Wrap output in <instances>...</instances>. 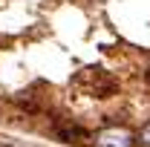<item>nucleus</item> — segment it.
I'll use <instances>...</instances> for the list:
<instances>
[{
    "mask_svg": "<svg viewBox=\"0 0 150 147\" xmlns=\"http://www.w3.org/2000/svg\"><path fill=\"white\" fill-rule=\"evenodd\" d=\"M84 90L93 98H110L115 92V78L107 72H87L84 75Z\"/></svg>",
    "mask_w": 150,
    "mask_h": 147,
    "instance_id": "f03ea898",
    "label": "nucleus"
},
{
    "mask_svg": "<svg viewBox=\"0 0 150 147\" xmlns=\"http://www.w3.org/2000/svg\"><path fill=\"white\" fill-rule=\"evenodd\" d=\"M15 104H18L20 110H26V112H38L43 104H40V98L38 95H32V92H20V95H15Z\"/></svg>",
    "mask_w": 150,
    "mask_h": 147,
    "instance_id": "20e7f679",
    "label": "nucleus"
},
{
    "mask_svg": "<svg viewBox=\"0 0 150 147\" xmlns=\"http://www.w3.org/2000/svg\"><path fill=\"white\" fill-rule=\"evenodd\" d=\"M139 141H142L144 147H150V121L142 127V133H139Z\"/></svg>",
    "mask_w": 150,
    "mask_h": 147,
    "instance_id": "39448f33",
    "label": "nucleus"
},
{
    "mask_svg": "<svg viewBox=\"0 0 150 147\" xmlns=\"http://www.w3.org/2000/svg\"><path fill=\"white\" fill-rule=\"evenodd\" d=\"M147 81H150V69H147Z\"/></svg>",
    "mask_w": 150,
    "mask_h": 147,
    "instance_id": "423d86ee",
    "label": "nucleus"
},
{
    "mask_svg": "<svg viewBox=\"0 0 150 147\" xmlns=\"http://www.w3.org/2000/svg\"><path fill=\"white\" fill-rule=\"evenodd\" d=\"M133 141H136V136L127 127H118V124L104 127L95 136V144L98 147H133Z\"/></svg>",
    "mask_w": 150,
    "mask_h": 147,
    "instance_id": "f257e3e1",
    "label": "nucleus"
},
{
    "mask_svg": "<svg viewBox=\"0 0 150 147\" xmlns=\"http://www.w3.org/2000/svg\"><path fill=\"white\" fill-rule=\"evenodd\" d=\"M55 136L61 141H69V144H87V139H90V133L81 124H72V121H61L55 127Z\"/></svg>",
    "mask_w": 150,
    "mask_h": 147,
    "instance_id": "7ed1b4c3",
    "label": "nucleus"
}]
</instances>
